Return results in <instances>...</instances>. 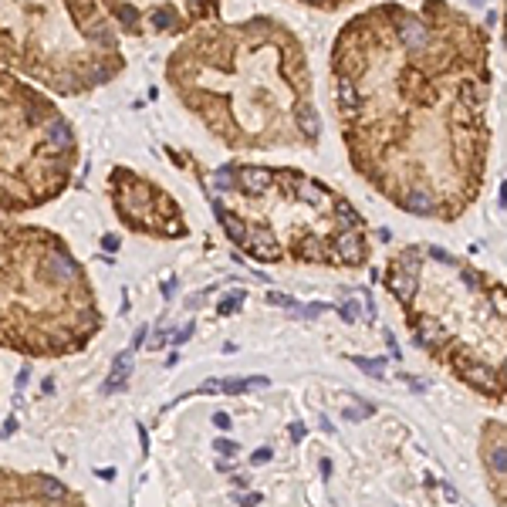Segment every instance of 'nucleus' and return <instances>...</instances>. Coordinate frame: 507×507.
Masks as SVG:
<instances>
[{"label": "nucleus", "instance_id": "obj_8", "mask_svg": "<svg viewBox=\"0 0 507 507\" xmlns=\"http://www.w3.org/2000/svg\"><path fill=\"white\" fill-rule=\"evenodd\" d=\"M132 352H122L116 358V369H112V376H109V382H105V392H116L125 386V379H129V372H132Z\"/></svg>", "mask_w": 507, "mask_h": 507}, {"label": "nucleus", "instance_id": "obj_23", "mask_svg": "<svg viewBox=\"0 0 507 507\" xmlns=\"http://www.w3.org/2000/svg\"><path fill=\"white\" fill-rule=\"evenodd\" d=\"M305 436V427L301 423H291V440H301Z\"/></svg>", "mask_w": 507, "mask_h": 507}, {"label": "nucleus", "instance_id": "obj_11", "mask_svg": "<svg viewBox=\"0 0 507 507\" xmlns=\"http://www.w3.org/2000/svg\"><path fill=\"white\" fill-rule=\"evenodd\" d=\"M490 467H494V473H497V477H504V467H507V450H504V443H497V446H494Z\"/></svg>", "mask_w": 507, "mask_h": 507}, {"label": "nucleus", "instance_id": "obj_16", "mask_svg": "<svg viewBox=\"0 0 507 507\" xmlns=\"http://www.w3.org/2000/svg\"><path fill=\"white\" fill-rule=\"evenodd\" d=\"M217 453H224V457H234V453H237V443H230V440H217Z\"/></svg>", "mask_w": 507, "mask_h": 507}, {"label": "nucleus", "instance_id": "obj_19", "mask_svg": "<svg viewBox=\"0 0 507 507\" xmlns=\"http://www.w3.org/2000/svg\"><path fill=\"white\" fill-rule=\"evenodd\" d=\"M199 392H206V396H213V392H220V379H206V382L199 386Z\"/></svg>", "mask_w": 507, "mask_h": 507}, {"label": "nucleus", "instance_id": "obj_22", "mask_svg": "<svg viewBox=\"0 0 507 507\" xmlns=\"http://www.w3.org/2000/svg\"><path fill=\"white\" fill-rule=\"evenodd\" d=\"M190 335H193V325H186V328H183V332H180V335H176V345H183V342H186V338H190Z\"/></svg>", "mask_w": 507, "mask_h": 507}, {"label": "nucleus", "instance_id": "obj_12", "mask_svg": "<svg viewBox=\"0 0 507 507\" xmlns=\"http://www.w3.org/2000/svg\"><path fill=\"white\" fill-rule=\"evenodd\" d=\"M244 298H247L244 291H234V294H227V298L220 301V314H234V312H237V305H240Z\"/></svg>", "mask_w": 507, "mask_h": 507}, {"label": "nucleus", "instance_id": "obj_20", "mask_svg": "<svg viewBox=\"0 0 507 507\" xmlns=\"http://www.w3.org/2000/svg\"><path fill=\"white\" fill-rule=\"evenodd\" d=\"M250 460H254V464H268V460H271V450L264 446V450H257V453H254Z\"/></svg>", "mask_w": 507, "mask_h": 507}, {"label": "nucleus", "instance_id": "obj_21", "mask_svg": "<svg viewBox=\"0 0 507 507\" xmlns=\"http://www.w3.org/2000/svg\"><path fill=\"white\" fill-rule=\"evenodd\" d=\"M213 423H217L220 429H230V416H227V413H217V416H213Z\"/></svg>", "mask_w": 507, "mask_h": 507}, {"label": "nucleus", "instance_id": "obj_9", "mask_svg": "<svg viewBox=\"0 0 507 507\" xmlns=\"http://www.w3.org/2000/svg\"><path fill=\"white\" fill-rule=\"evenodd\" d=\"M34 490H38V497H44V501H61L65 497V484L61 480H51V477H34Z\"/></svg>", "mask_w": 507, "mask_h": 507}, {"label": "nucleus", "instance_id": "obj_18", "mask_svg": "<svg viewBox=\"0 0 507 507\" xmlns=\"http://www.w3.org/2000/svg\"><path fill=\"white\" fill-rule=\"evenodd\" d=\"M355 308H358L355 301H349V305H342V318H345V321H355V318H358V312H355Z\"/></svg>", "mask_w": 507, "mask_h": 507}, {"label": "nucleus", "instance_id": "obj_6", "mask_svg": "<svg viewBox=\"0 0 507 507\" xmlns=\"http://www.w3.org/2000/svg\"><path fill=\"white\" fill-rule=\"evenodd\" d=\"M116 31L129 38H186L217 21L224 0H98Z\"/></svg>", "mask_w": 507, "mask_h": 507}, {"label": "nucleus", "instance_id": "obj_15", "mask_svg": "<svg viewBox=\"0 0 507 507\" xmlns=\"http://www.w3.org/2000/svg\"><path fill=\"white\" fill-rule=\"evenodd\" d=\"M268 301H271V305H281V308H294V312L301 308L298 301H291V298H284V294H277V291H271V294H268Z\"/></svg>", "mask_w": 507, "mask_h": 507}, {"label": "nucleus", "instance_id": "obj_7", "mask_svg": "<svg viewBox=\"0 0 507 507\" xmlns=\"http://www.w3.org/2000/svg\"><path fill=\"white\" fill-rule=\"evenodd\" d=\"M109 190H112V206H116L118 220L136 230V234L149 237H186V217L180 210V203L166 193L162 186H156L153 180L116 166L109 176Z\"/></svg>", "mask_w": 507, "mask_h": 507}, {"label": "nucleus", "instance_id": "obj_25", "mask_svg": "<svg viewBox=\"0 0 507 507\" xmlns=\"http://www.w3.org/2000/svg\"><path fill=\"white\" fill-rule=\"evenodd\" d=\"M98 477H102V480H112V477H116V470H112V467H102V470H98Z\"/></svg>", "mask_w": 507, "mask_h": 507}, {"label": "nucleus", "instance_id": "obj_26", "mask_svg": "<svg viewBox=\"0 0 507 507\" xmlns=\"http://www.w3.org/2000/svg\"><path fill=\"white\" fill-rule=\"evenodd\" d=\"M102 244H105V247H109V250H118V240H116V237H105V240H102Z\"/></svg>", "mask_w": 507, "mask_h": 507}, {"label": "nucleus", "instance_id": "obj_14", "mask_svg": "<svg viewBox=\"0 0 507 507\" xmlns=\"http://www.w3.org/2000/svg\"><path fill=\"white\" fill-rule=\"evenodd\" d=\"M382 362L386 358H358V369H365L369 376H382Z\"/></svg>", "mask_w": 507, "mask_h": 507}, {"label": "nucleus", "instance_id": "obj_5", "mask_svg": "<svg viewBox=\"0 0 507 507\" xmlns=\"http://www.w3.org/2000/svg\"><path fill=\"white\" fill-rule=\"evenodd\" d=\"M78 169V139L54 98L0 68V213L58 199Z\"/></svg>", "mask_w": 507, "mask_h": 507}, {"label": "nucleus", "instance_id": "obj_3", "mask_svg": "<svg viewBox=\"0 0 507 507\" xmlns=\"http://www.w3.org/2000/svg\"><path fill=\"white\" fill-rule=\"evenodd\" d=\"M210 203L227 237L261 264L358 268L372 254L362 213L342 193L291 166H220L210 176Z\"/></svg>", "mask_w": 507, "mask_h": 507}, {"label": "nucleus", "instance_id": "obj_10", "mask_svg": "<svg viewBox=\"0 0 507 507\" xmlns=\"http://www.w3.org/2000/svg\"><path fill=\"white\" fill-rule=\"evenodd\" d=\"M305 7H314V10H338V7H349L355 0H298Z\"/></svg>", "mask_w": 507, "mask_h": 507}, {"label": "nucleus", "instance_id": "obj_2", "mask_svg": "<svg viewBox=\"0 0 507 507\" xmlns=\"http://www.w3.org/2000/svg\"><path fill=\"white\" fill-rule=\"evenodd\" d=\"M166 81L227 149L318 146L308 51L277 17L199 24L169 54Z\"/></svg>", "mask_w": 507, "mask_h": 507}, {"label": "nucleus", "instance_id": "obj_13", "mask_svg": "<svg viewBox=\"0 0 507 507\" xmlns=\"http://www.w3.org/2000/svg\"><path fill=\"white\" fill-rule=\"evenodd\" d=\"M250 379H220V392H247Z\"/></svg>", "mask_w": 507, "mask_h": 507}, {"label": "nucleus", "instance_id": "obj_1", "mask_svg": "<svg viewBox=\"0 0 507 507\" xmlns=\"http://www.w3.org/2000/svg\"><path fill=\"white\" fill-rule=\"evenodd\" d=\"M328 61L355 173L413 217L457 220L490 156L487 31L446 0H389L345 21Z\"/></svg>", "mask_w": 507, "mask_h": 507}, {"label": "nucleus", "instance_id": "obj_4", "mask_svg": "<svg viewBox=\"0 0 507 507\" xmlns=\"http://www.w3.org/2000/svg\"><path fill=\"white\" fill-rule=\"evenodd\" d=\"M0 68L54 95H85L125 68L98 0H0Z\"/></svg>", "mask_w": 507, "mask_h": 507}, {"label": "nucleus", "instance_id": "obj_17", "mask_svg": "<svg viewBox=\"0 0 507 507\" xmlns=\"http://www.w3.org/2000/svg\"><path fill=\"white\" fill-rule=\"evenodd\" d=\"M237 504H240V507H257V504H261V494H244Z\"/></svg>", "mask_w": 507, "mask_h": 507}, {"label": "nucleus", "instance_id": "obj_24", "mask_svg": "<svg viewBox=\"0 0 507 507\" xmlns=\"http://www.w3.org/2000/svg\"><path fill=\"white\" fill-rule=\"evenodd\" d=\"M146 335H149V328H146V325H142V328H139V332H136V349H139V345H142V342H146Z\"/></svg>", "mask_w": 507, "mask_h": 507}]
</instances>
